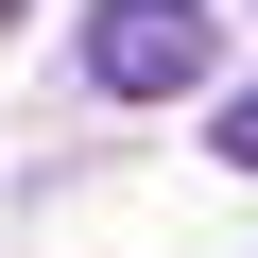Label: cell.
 Here are the masks:
<instances>
[{"label":"cell","mask_w":258,"mask_h":258,"mask_svg":"<svg viewBox=\"0 0 258 258\" xmlns=\"http://www.w3.org/2000/svg\"><path fill=\"white\" fill-rule=\"evenodd\" d=\"M224 69V18L207 0H86V86L103 103H189Z\"/></svg>","instance_id":"6da1fadb"},{"label":"cell","mask_w":258,"mask_h":258,"mask_svg":"<svg viewBox=\"0 0 258 258\" xmlns=\"http://www.w3.org/2000/svg\"><path fill=\"white\" fill-rule=\"evenodd\" d=\"M207 155H224V172H258V86H224V120H207Z\"/></svg>","instance_id":"7a4b0ae2"},{"label":"cell","mask_w":258,"mask_h":258,"mask_svg":"<svg viewBox=\"0 0 258 258\" xmlns=\"http://www.w3.org/2000/svg\"><path fill=\"white\" fill-rule=\"evenodd\" d=\"M0 18H18V0H0Z\"/></svg>","instance_id":"3957f363"}]
</instances>
